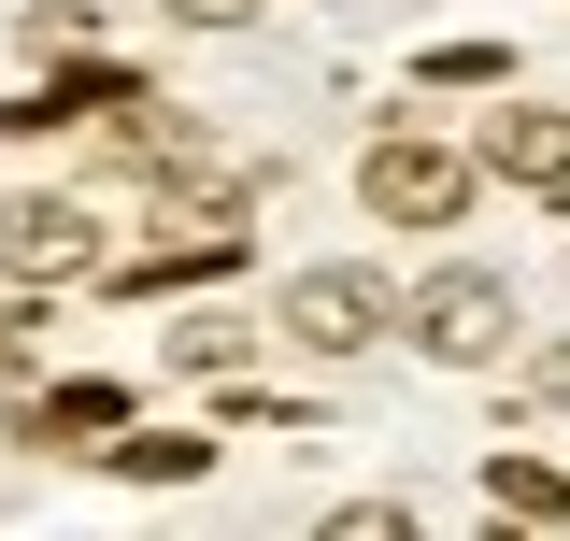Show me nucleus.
<instances>
[{
	"mask_svg": "<svg viewBox=\"0 0 570 541\" xmlns=\"http://www.w3.org/2000/svg\"><path fill=\"white\" fill-rule=\"evenodd\" d=\"M142 86L115 58H71V71H43V86H29V100H0V129L14 142H43V129H86V115H129Z\"/></svg>",
	"mask_w": 570,
	"mask_h": 541,
	"instance_id": "6",
	"label": "nucleus"
},
{
	"mask_svg": "<svg viewBox=\"0 0 570 541\" xmlns=\"http://www.w3.org/2000/svg\"><path fill=\"white\" fill-rule=\"evenodd\" d=\"M328 528H343V541H400V528H414V499H343Z\"/></svg>",
	"mask_w": 570,
	"mask_h": 541,
	"instance_id": "12",
	"label": "nucleus"
},
{
	"mask_svg": "<svg viewBox=\"0 0 570 541\" xmlns=\"http://www.w3.org/2000/svg\"><path fill=\"white\" fill-rule=\"evenodd\" d=\"M356 186H371V214H400V228H442V214H471V157H456V142H414V129H385Z\"/></svg>",
	"mask_w": 570,
	"mask_h": 541,
	"instance_id": "3",
	"label": "nucleus"
},
{
	"mask_svg": "<svg viewBox=\"0 0 570 541\" xmlns=\"http://www.w3.org/2000/svg\"><path fill=\"white\" fill-rule=\"evenodd\" d=\"M228 270H243V228H186V243H142L115 285L129 299H171V285H228Z\"/></svg>",
	"mask_w": 570,
	"mask_h": 541,
	"instance_id": "7",
	"label": "nucleus"
},
{
	"mask_svg": "<svg viewBox=\"0 0 570 541\" xmlns=\"http://www.w3.org/2000/svg\"><path fill=\"white\" fill-rule=\"evenodd\" d=\"M485 499H499V513H528V528H557V513H570V471H542V456H499Z\"/></svg>",
	"mask_w": 570,
	"mask_h": 541,
	"instance_id": "10",
	"label": "nucleus"
},
{
	"mask_svg": "<svg viewBox=\"0 0 570 541\" xmlns=\"http://www.w3.org/2000/svg\"><path fill=\"white\" fill-rule=\"evenodd\" d=\"M100 427H129V385H43V400H14L0 442H100Z\"/></svg>",
	"mask_w": 570,
	"mask_h": 541,
	"instance_id": "8",
	"label": "nucleus"
},
{
	"mask_svg": "<svg viewBox=\"0 0 570 541\" xmlns=\"http://www.w3.org/2000/svg\"><path fill=\"white\" fill-rule=\"evenodd\" d=\"M171 14H186V29H243L257 0H171Z\"/></svg>",
	"mask_w": 570,
	"mask_h": 541,
	"instance_id": "13",
	"label": "nucleus"
},
{
	"mask_svg": "<svg viewBox=\"0 0 570 541\" xmlns=\"http://www.w3.org/2000/svg\"><path fill=\"white\" fill-rule=\"evenodd\" d=\"M100 456H115L129 484H200V471H214V442H186V427H142V413H129V442H100Z\"/></svg>",
	"mask_w": 570,
	"mask_h": 541,
	"instance_id": "9",
	"label": "nucleus"
},
{
	"mask_svg": "<svg viewBox=\"0 0 570 541\" xmlns=\"http://www.w3.org/2000/svg\"><path fill=\"white\" fill-rule=\"evenodd\" d=\"M400 328V299H385V270H299L285 285V342H314V356H371V342Z\"/></svg>",
	"mask_w": 570,
	"mask_h": 541,
	"instance_id": "2",
	"label": "nucleus"
},
{
	"mask_svg": "<svg viewBox=\"0 0 570 541\" xmlns=\"http://www.w3.org/2000/svg\"><path fill=\"white\" fill-rule=\"evenodd\" d=\"M400 328H414L442 371H485V356H513V285H499V270H428L414 299H400Z\"/></svg>",
	"mask_w": 570,
	"mask_h": 541,
	"instance_id": "1",
	"label": "nucleus"
},
{
	"mask_svg": "<svg viewBox=\"0 0 570 541\" xmlns=\"http://www.w3.org/2000/svg\"><path fill=\"white\" fill-rule=\"evenodd\" d=\"M528 400H557V413H570V342L542 356V371H528Z\"/></svg>",
	"mask_w": 570,
	"mask_h": 541,
	"instance_id": "14",
	"label": "nucleus"
},
{
	"mask_svg": "<svg viewBox=\"0 0 570 541\" xmlns=\"http://www.w3.org/2000/svg\"><path fill=\"white\" fill-rule=\"evenodd\" d=\"M86 270H100L86 200H0V285H86Z\"/></svg>",
	"mask_w": 570,
	"mask_h": 541,
	"instance_id": "4",
	"label": "nucleus"
},
{
	"mask_svg": "<svg viewBox=\"0 0 570 541\" xmlns=\"http://www.w3.org/2000/svg\"><path fill=\"white\" fill-rule=\"evenodd\" d=\"M485 171H499V186H528V200H570V115H557V100H499Z\"/></svg>",
	"mask_w": 570,
	"mask_h": 541,
	"instance_id": "5",
	"label": "nucleus"
},
{
	"mask_svg": "<svg viewBox=\"0 0 570 541\" xmlns=\"http://www.w3.org/2000/svg\"><path fill=\"white\" fill-rule=\"evenodd\" d=\"M499 71H513L499 43H428V86H499Z\"/></svg>",
	"mask_w": 570,
	"mask_h": 541,
	"instance_id": "11",
	"label": "nucleus"
}]
</instances>
